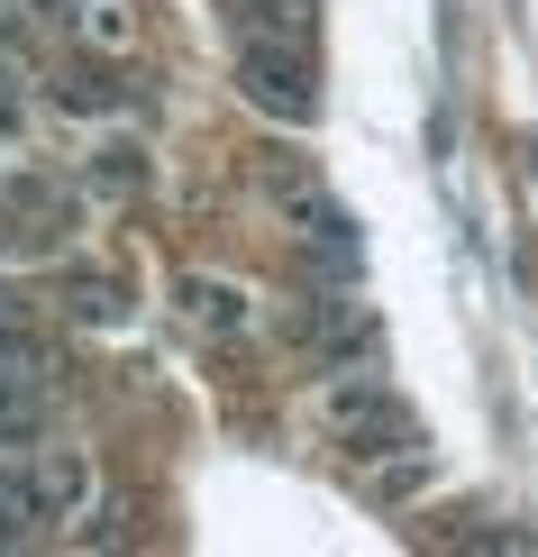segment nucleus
<instances>
[{"mask_svg": "<svg viewBox=\"0 0 538 557\" xmlns=\"http://www.w3.org/2000/svg\"><path fill=\"white\" fill-rule=\"evenodd\" d=\"M238 91L265 110V120L311 128V120H320V64H311V37H247V46H238Z\"/></svg>", "mask_w": 538, "mask_h": 557, "instance_id": "f257e3e1", "label": "nucleus"}, {"mask_svg": "<svg viewBox=\"0 0 538 557\" xmlns=\"http://www.w3.org/2000/svg\"><path fill=\"white\" fill-rule=\"evenodd\" d=\"M329 430L347 438V457H402V448H420V421H411V403L392 393L384 375H338L329 384Z\"/></svg>", "mask_w": 538, "mask_h": 557, "instance_id": "f03ea898", "label": "nucleus"}, {"mask_svg": "<svg viewBox=\"0 0 538 557\" xmlns=\"http://www.w3.org/2000/svg\"><path fill=\"white\" fill-rule=\"evenodd\" d=\"M274 193H284V211H292V228H301V247H311V257L329 265V274H347V265H356V220H347V211H338V201L320 193V183L301 174V165H284V174H274Z\"/></svg>", "mask_w": 538, "mask_h": 557, "instance_id": "7ed1b4c3", "label": "nucleus"}, {"mask_svg": "<svg viewBox=\"0 0 538 557\" xmlns=\"http://www.w3.org/2000/svg\"><path fill=\"white\" fill-rule=\"evenodd\" d=\"M292 338L311 347V357L347 366V357H356V347H365V311H356V301H338V293H311V301H301V311H292Z\"/></svg>", "mask_w": 538, "mask_h": 557, "instance_id": "20e7f679", "label": "nucleus"}, {"mask_svg": "<svg viewBox=\"0 0 538 557\" xmlns=\"http://www.w3.org/2000/svg\"><path fill=\"white\" fill-rule=\"evenodd\" d=\"M183 320L201 338H247V293L220 284V274H183Z\"/></svg>", "mask_w": 538, "mask_h": 557, "instance_id": "39448f33", "label": "nucleus"}, {"mask_svg": "<svg viewBox=\"0 0 538 557\" xmlns=\"http://www.w3.org/2000/svg\"><path fill=\"white\" fill-rule=\"evenodd\" d=\"M46 521H55V512H46L37 467H10V457H0V548H28Z\"/></svg>", "mask_w": 538, "mask_h": 557, "instance_id": "423d86ee", "label": "nucleus"}, {"mask_svg": "<svg viewBox=\"0 0 538 557\" xmlns=\"http://www.w3.org/2000/svg\"><path fill=\"white\" fill-rule=\"evenodd\" d=\"M55 110H74V120H120V110H137V83H120L110 64H74V74L55 83Z\"/></svg>", "mask_w": 538, "mask_h": 557, "instance_id": "0eeeda50", "label": "nucleus"}, {"mask_svg": "<svg viewBox=\"0 0 538 557\" xmlns=\"http://www.w3.org/2000/svg\"><path fill=\"white\" fill-rule=\"evenodd\" d=\"M28 467H37V484H46V512L74 521V512H83V494H91V467H83L74 448H37Z\"/></svg>", "mask_w": 538, "mask_h": 557, "instance_id": "6e6552de", "label": "nucleus"}, {"mask_svg": "<svg viewBox=\"0 0 538 557\" xmlns=\"http://www.w3.org/2000/svg\"><path fill=\"white\" fill-rule=\"evenodd\" d=\"M64 311H74L83 330H120V320H128V301H120V284H110V274L74 265V274H64Z\"/></svg>", "mask_w": 538, "mask_h": 557, "instance_id": "1a4fd4ad", "label": "nucleus"}, {"mask_svg": "<svg viewBox=\"0 0 538 557\" xmlns=\"http://www.w3.org/2000/svg\"><path fill=\"white\" fill-rule=\"evenodd\" d=\"M37 421H46V384L37 375H0V448L37 438Z\"/></svg>", "mask_w": 538, "mask_h": 557, "instance_id": "9d476101", "label": "nucleus"}, {"mask_svg": "<svg viewBox=\"0 0 538 557\" xmlns=\"http://www.w3.org/2000/svg\"><path fill=\"white\" fill-rule=\"evenodd\" d=\"M10 330H28V293H10V284H0V338H10Z\"/></svg>", "mask_w": 538, "mask_h": 557, "instance_id": "9b49d317", "label": "nucleus"}, {"mask_svg": "<svg viewBox=\"0 0 538 557\" xmlns=\"http://www.w3.org/2000/svg\"><path fill=\"white\" fill-rule=\"evenodd\" d=\"M18 238H28V228H18V211H10V193H0V257H10Z\"/></svg>", "mask_w": 538, "mask_h": 557, "instance_id": "f8f14e48", "label": "nucleus"}, {"mask_svg": "<svg viewBox=\"0 0 538 557\" xmlns=\"http://www.w3.org/2000/svg\"><path fill=\"white\" fill-rule=\"evenodd\" d=\"M0 137H18V91H10V74H0Z\"/></svg>", "mask_w": 538, "mask_h": 557, "instance_id": "ddd939ff", "label": "nucleus"}, {"mask_svg": "<svg viewBox=\"0 0 538 557\" xmlns=\"http://www.w3.org/2000/svg\"><path fill=\"white\" fill-rule=\"evenodd\" d=\"M0 74H18V37H10V18H0Z\"/></svg>", "mask_w": 538, "mask_h": 557, "instance_id": "4468645a", "label": "nucleus"}, {"mask_svg": "<svg viewBox=\"0 0 538 557\" xmlns=\"http://www.w3.org/2000/svg\"><path fill=\"white\" fill-rule=\"evenodd\" d=\"M0 10H28V0H0Z\"/></svg>", "mask_w": 538, "mask_h": 557, "instance_id": "2eb2a0df", "label": "nucleus"}]
</instances>
